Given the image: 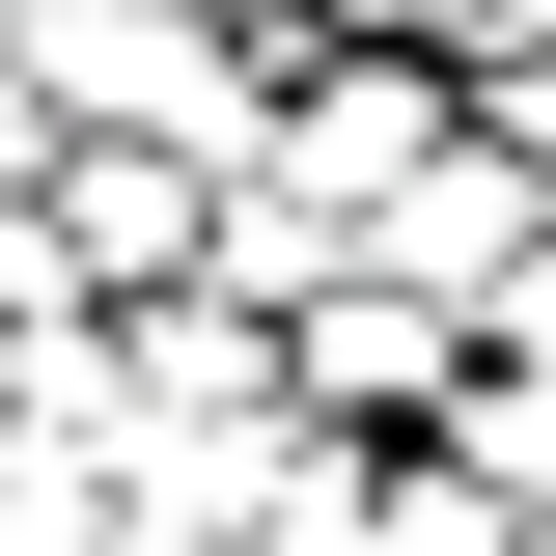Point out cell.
<instances>
[{"label": "cell", "mask_w": 556, "mask_h": 556, "mask_svg": "<svg viewBox=\"0 0 556 556\" xmlns=\"http://www.w3.org/2000/svg\"><path fill=\"white\" fill-rule=\"evenodd\" d=\"M445 84H473V139H501V167H529V195H556V0H501V28H473V56H445Z\"/></svg>", "instance_id": "cell-4"}, {"label": "cell", "mask_w": 556, "mask_h": 556, "mask_svg": "<svg viewBox=\"0 0 556 556\" xmlns=\"http://www.w3.org/2000/svg\"><path fill=\"white\" fill-rule=\"evenodd\" d=\"M529 251H556V195H529V167H501V139H445V167H417V195L362 223V278H417L445 334H473V306H501V278H529Z\"/></svg>", "instance_id": "cell-1"}, {"label": "cell", "mask_w": 556, "mask_h": 556, "mask_svg": "<svg viewBox=\"0 0 556 556\" xmlns=\"http://www.w3.org/2000/svg\"><path fill=\"white\" fill-rule=\"evenodd\" d=\"M278 362H306V417H445V390H473V334H445L417 278H362V251L278 306Z\"/></svg>", "instance_id": "cell-2"}, {"label": "cell", "mask_w": 556, "mask_h": 556, "mask_svg": "<svg viewBox=\"0 0 556 556\" xmlns=\"http://www.w3.org/2000/svg\"><path fill=\"white\" fill-rule=\"evenodd\" d=\"M306 28H390V56H473L501 0H306Z\"/></svg>", "instance_id": "cell-5"}, {"label": "cell", "mask_w": 556, "mask_h": 556, "mask_svg": "<svg viewBox=\"0 0 556 556\" xmlns=\"http://www.w3.org/2000/svg\"><path fill=\"white\" fill-rule=\"evenodd\" d=\"M445 445H473L501 501H556V251H529V278L473 306V390H445Z\"/></svg>", "instance_id": "cell-3"}, {"label": "cell", "mask_w": 556, "mask_h": 556, "mask_svg": "<svg viewBox=\"0 0 556 556\" xmlns=\"http://www.w3.org/2000/svg\"><path fill=\"white\" fill-rule=\"evenodd\" d=\"M195 28H251V0H195Z\"/></svg>", "instance_id": "cell-6"}, {"label": "cell", "mask_w": 556, "mask_h": 556, "mask_svg": "<svg viewBox=\"0 0 556 556\" xmlns=\"http://www.w3.org/2000/svg\"><path fill=\"white\" fill-rule=\"evenodd\" d=\"M529 556H556V501H529Z\"/></svg>", "instance_id": "cell-7"}]
</instances>
